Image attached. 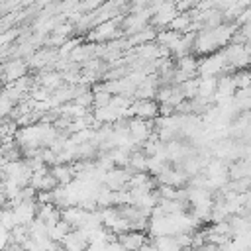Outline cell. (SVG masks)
<instances>
[{"label":"cell","mask_w":251,"mask_h":251,"mask_svg":"<svg viewBox=\"0 0 251 251\" xmlns=\"http://www.w3.org/2000/svg\"><path fill=\"white\" fill-rule=\"evenodd\" d=\"M122 20H124V16H118V18H114V20H110V22H104V24L92 27V29L86 33V39H88L90 43H110V41H114V39L124 37V31H122V27H120Z\"/></svg>","instance_id":"cell-1"},{"label":"cell","mask_w":251,"mask_h":251,"mask_svg":"<svg viewBox=\"0 0 251 251\" xmlns=\"http://www.w3.org/2000/svg\"><path fill=\"white\" fill-rule=\"evenodd\" d=\"M224 57H226V63L229 67V71H243L251 65V55L247 53L245 45L243 43H237V41H231L226 49H222Z\"/></svg>","instance_id":"cell-2"},{"label":"cell","mask_w":251,"mask_h":251,"mask_svg":"<svg viewBox=\"0 0 251 251\" xmlns=\"http://www.w3.org/2000/svg\"><path fill=\"white\" fill-rule=\"evenodd\" d=\"M226 73H229V67H227L226 57H224L222 51L200 59V65H198V75L200 76H216L218 78V76H222Z\"/></svg>","instance_id":"cell-3"},{"label":"cell","mask_w":251,"mask_h":251,"mask_svg":"<svg viewBox=\"0 0 251 251\" xmlns=\"http://www.w3.org/2000/svg\"><path fill=\"white\" fill-rule=\"evenodd\" d=\"M129 118H139L145 122H155L159 118V104L155 100H133L129 112Z\"/></svg>","instance_id":"cell-4"},{"label":"cell","mask_w":251,"mask_h":251,"mask_svg":"<svg viewBox=\"0 0 251 251\" xmlns=\"http://www.w3.org/2000/svg\"><path fill=\"white\" fill-rule=\"evenodd\" d=\"M153 126H155L153 122H145V120H139V118L129 120V135H131V139L135 141L137 147H143L151 139L153 129H155Z\"/></svg>","instance_id":"cell-5"},{"label":"cell","mask_w":251,"mask_h":251,"mask_svg":"<svg viewBox=\"0 0 251 251\" xmlns=\"http://www.w3.org/2000/svg\"><path fill=\"white\" fill-rule=\"evenodd\" d=\"M235 84H233V78L231 75H222L218 76V88H216V94H214V102L216 106L220 104H226V102H231L235 98Z\"/></svg>","instance_id":"cell-6"},{"label":"cell","mask_w":251,"mask_h":251,"mask_svg":"<svg viewBox=\"0 0 251 251\" xmlns=\"http://www.w3.org/2000/svg\"><path fill=\"white\" fill-rule=\"evenodd\" d=\"M88 216H90V212H86L80 206H71V208L61 210V220L67 222L71 226V229H82L88 222Z\"/></svg>","instance_id":"cell-7"},{"label":"cell","mask_w":251,"mask_h":251,"mask_svg":"<svg viewBox=\"0 0 251 251\" xmlns=\"http://www.w3.org/2000/svg\"><path fill=\"white\" fill-rule=\"evenodd\" d=\"M147 241H149L147 231H133V229H129V231L118 235V243L126 251H139Z\"/></svg>","instance_id":"cell-8"},{"label":"cell","mask_w":251,"mask_h":251,"mask_svg":"<svg viewBox=\"0 0 251 251\" xmlns=\"http://www.w3.org/2000/svg\"><path fill=\"white\" fill-rule=\"evenodd\" d=\"M27 69H29V67H27V61H24V59H10L8 63H4V76H2V80H4L6 84L16 82V80L27 76V75H25Z\"/></svg>","instance_id":"cell-9"},{"label":"cell","mask_w":251,"mask_h":251,"mask_svg":"<svg viewBox=\"0 0 251 251\" xmlns=\"http://www.w3.org/2000/svg\"><path fill=\"white\" fill-rule=\"evenodd\" d=\"M12 210H14V214H16L18 226H29V224L37 218V204H35V200L20 202V204L14 206Z\"/></svg>","instance_id":"cell-10"},{"label":"cell","mask_w":251,"mask_h":251,"mask_svg":"<svg viewBox=\"0 0 251 251\" xmlns=\"http://www.w3.org/2000/svg\"><path fill=\"white\" fill-rule=\"evenodd\" d=\"M129 173L126 171V169H114V171H110V173H106V178H104V186L106 188H110V190H124V188H127V182H129Z\"/></svg>","instance_id":"cell-11"},{"label":"cell","mask_w":251,"mask_h":251,"mask_svg":"<svg viewBox=\"0 0 251 251\" xmlns=\"http://www.w3.org/2000/svg\"><path fill=\"white\" fill-rule=\"evenodd\" d=\"M51 175L57 178L59 186H67L75 180L76 173H75V165L73 163H65V165H55L51 167Z\"/></svg>","instance_id":"cell-12"},{"label":"cell","mask_w":251,"mask_h":251,"mask_svg":"<svg viewBox=\"0 0 251 251\" xmlns=\"http://www.w3.org/2000/svg\"><path fill=\"white\" fill-rule=\"evenodd\" d=\"M37 218L47 226H55L61 222V210L55 204H37Z\"/></svg>","instance_id":"cell-13"},{"label":"cell","mask_w":251,"mask_h":251,"mask_svg":"<svg viewBox=\"0 0 251 251\" xmlns=\"http://www.w3.org/2000/svg\"><path fill=\"white\" fill-rule=\"evenodd\" d=\"M175 65H176V71L188 75L190 78H196V76H198V65H200V59H196L194 53H192V55H186V57H182V59H176Z\"/></svg>","instance_id":"cell-14"},{"label":"cell","mask_w":251,"mask_h":251,"mask_svg":"<svg viewBox=\"0 0 251 251\" xmlns=\"http://www.w3.org/2000/svg\"><path fill=\"white\" fill-rule=\"evenodd\" d=\"M180 33H176V31H173V29H161V31H157V37H155V43L159 45V47H163V49H167L169 53H171V49L180 41Z\"/></svg>","instance_id":"cell-15"},{"label":"cell","mask_w":251,"mask_h":251,"mask_svg":"<svg viewBox=\"0 0 251 251\" xmlns=\"http://www.w3.org/2000/svg\"><path fill=\"white\" fill-rule=\"evenodd\" d=\"M218 88V78L216 76H198V96L206 100H214Z\"/></svg>","instance_id":"cell-16"},{"label":"cell","mask_w":251,"mask_h":251,"mask_svg":"<svg viewBox=\"0 0 251 251\" xmlns=\"http://www.w3.org/2000/svg\"><path fill=\"white\" fill-rule=\"evenodd\" d=\"M126 171H127L129 175H135V173H147V155H145L141 149L133 151V153L129 155V163H127Z\"/></svg>","instance_id":"cell-17"},{"label":"cell","mask_w":251,"mask_h":251,"mask_svg":"<svg viewBox=\"0 0 251 251\" xmlns=\"http://www.w3.org/2000/svg\"><path fill=\"white\" fill-rule=\"evenodd\" d=\"M71 231H73L71 226L61 220V222H57L55 226H49V239H53V241H57V243H63V239H65Z\"/></svg>","instance_id":"cell-18"},{"label":"cell","mask_w":251,"mask_h":251,"mask_svg":"<svg viewBox=\"0 0 251 251\" xmlns=\"http://www.w3.org/2000/svg\"><path fill=\"white\" fill-rule=\"evenodd\" d=\"M96 206L98 210H106V208H112L114 206V190L102 186L96 194Z\"/></svg>","instance_id":"cell-19"},{"label":"cell","mask_w":251,"mask_h":251,"mask_svg":"<svg viewBox=\"0 0 251 251\" xmlns=\"http://www.w3.org/2000/svg\"><path fill=\"white\" fill-rule=\"evenodd\" d=\"M231 78H233V84H235L237 90H245V88L251 86V71H249V69L235 71V73L231 75Z\"/></svg>","instance_id":"cell-20"},{"label":"cell","mask_w":251,"mask_h":251,"mask_svg":"<svg viewBox=\"0 0 251 251\" xmlns=\"http://www.w3.org/2000/svg\"><path fill=\"white\" fill-rule=\"evenodd\" d=\"M178 88H180L184 100H194L198 96V78H190V80L178 84Z\"/></svg>","instance_id":"cell-21"},{"label":"cell","mask_w":251,"mask_h":251,"mask_svg":"<svg viewBox=\"0 0 251 251\" xmlns=\"http://www.w3.org/2000/svg\"><path fill=\"white\" fill-rule=\"evenodd\" d=\"M0 224H2L8 231H12V229L18 226V220H16V214H14V210H12V208H2Z\"/></svg>","instance_id":"cell-22"},{"label":"cell","mask_w":251,"mask_h":251,"mask_svg":"<svg viewBox=\"0 0 251 251\" xmlns=\"http://www.w3.org/2000/svg\"><path fill=\"white\" fill-rule=\"evenodd\" d=\"M10 235H12V243L24 245V243L29 239V229H27V226H16V227L10 231Z\"/></svg>","instance_id":"cell-23"},{"label":"cell","mask_w":251,"mask_h":251,"mask_svg":"<svg viewBox=\"0 0 251 251\" xmlns=\"http://www.w3.org/2000/svg\"><path fill=\"white\" fill-rule=\"evenodd\" d=\"M10 243H12V235H10V231L0 224V251H4Z\"/></svg>","instance_id":"cell-24"},{"label":"cell","mask_w":251,"mask_h":251,"mask_svg":"<svg viewBox=\"0 0 251 251\" xmlns=\"http://www.w3.org/2000/svg\"><path fill=\"white\" fill-rule=\"evenodd\" d=\"M4 251H24V247H22V245H18V243H10Z\"/></svg>","instance_id":"cell-25"}]
</instances>
